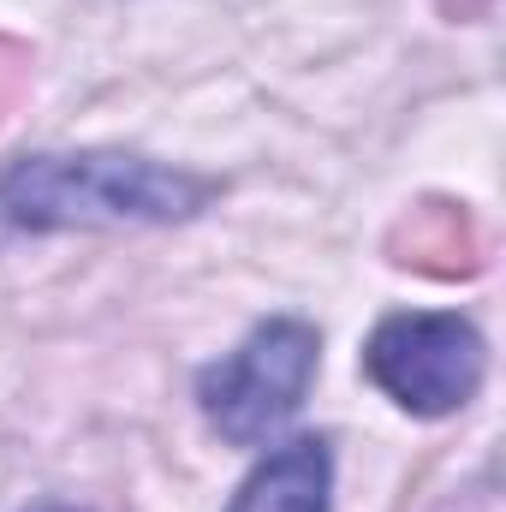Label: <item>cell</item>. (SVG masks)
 I'll return each mask as SVG.
<instances>
[{"label":"cell","mask_w":506,"mask_h":512,"mask_svg":"<svg viewBox=\"0 0 506 512\" xmlns=\"http://www.w3.org/2000/svg\"><path fill=\"white\" fill-rule=\"evenodd\" d=\"M30 512H78V507H30Z\"/></svg>","instance_id":"52a82bcc"},{"label":"cell","mask_w":506,"mask_h":512,"mask_svg":"<svg viewBox=\"0 0 506 512\" xmlns=\"http://www.w3.org/2000/svg\"><path fill=\"white\" fill-rule=\"evenodd\" d=\"M215 197V179L143 161V155H24L0 179V209L18 227H131L185 221Z\"/></svg>","instance_id":"6da1fadb"},{"label":"cell","mask_w":506,"mask_h":512,"mask_svg":"<svg viewBox=\"0 0 506 512\" xmlns=\"http://www.w3.org/2000/svg\"><path fill=\"white\" fill-rule=\"evenodd\" d=\"M328 489H334L328 441H292L274 447L245 477L233 512H328Z\"/></svg>","instance_id":"277c9868"},{"label":"cell","mask_w":506,"mask_h":512,"mask_svg":"<svg viewBox=\"0 0 506 512\" xmlns=\"http://www.w3.org/2000/svg\"><path fill=\"white\" fill-rule=\"evenodd\" d=\"M364 370L393 405L447 417L483 382V340L465 316H387L364 346Z\"/></svg>","instance_id":"3957f363"},{"label":"cell","mask_w":506,"mask_h":512,"mask_svg":"<svg viewBox=\"0 0 506 512\" xmlns=\"http://www.w3.org/2000/svg\"><path fill=\"white\" fill-rule=\"evenodd\" d=\"M310 376H316V328L292 322V316H274V322L256 328L233 358H221L215 370H203L197 399H203L209 423L227 441L256 447V441H268L304 405Z\"/></svg>","instance_id":"7a4b0ae2"},{"label":"cell","mask_w":506,"mask_h":512,"mask_svg":"<svg viewBox=\"0 0 506 512\" xmlns=\"http://www.w3.org/2000/svg\"><path fill=\"white\" fill-rule=\"evenodd\" d=\"M18 78H24V48H12V42H0V108L18 96Z\"/></svg>","instance_id":"8992f818"},{"label":"cell","mask_w":506,"mask_h":512,"mask_svg":"<svg viewBox=\"0 0 506 512\" xmlns=\"http://www.w3.org/2000/svg\"><path fill=\"white\" fill-rule=\"evenodd\" d=\"M423 221V215H417ZM435 256H459V268H471V227H465V215L459 209H441V227H417L411 233V256L405 262H417V268H435Z\"/></svg>","instance_id":"5b68a950"}]
</instances>
